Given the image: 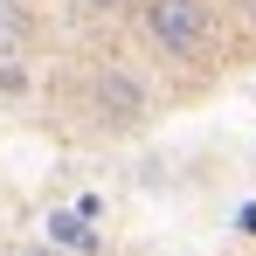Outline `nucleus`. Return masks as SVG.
<instances>
[{
  "label": "nucleus",
  "instance_id": "obj_1",
  "mask_svg": "<svg viewBox=\"0 0 256 256\" xmlns=\"http://www.w3.org/2000/svg\"><path fill=\"white\" fill-rule=\"evenodd\" d=\"M222 7L214 0H138V42L160 62H201L214 48Z\"/></svg>",
  "mask_w": 256,
  "mask_h": 256
},
{
  "label": "nucleus",
  "instance_id": "obj_2",
  "mask_svg": "<svg viewBox=\"0 0 256 256\" xmlns=\"http://www.w3.org/2000/svg\"><path fill=\"white\" fill-rule=\"evenodd\" d=\"M146 111H152V97H146V76H138V70L104 62V70L90 76V118H97L104 132H138Z\"/></svg>",
  "mask_w": 256,
  "mask_h": 256
},
{
  "label": "nucleus",
  "instance_id": "obj_3",
  "mask_svg": "<svg viewBox=\"0 0 256 256\" xmlns=\"http://www.w3.org/2000/svg\"><path fill=\"white\" fill-rule=\"evenodd\" d=\"M28 42H35V21H28L14 0H0V62H14Z\"/></svg>",
  "mask_w": 256,
  "mask_h": 256
},
{
  "label": "nucleus",
  "instance_id": "obj_4",
  "mask_svg": "<svg viewBox=\"0 0 256 256\" xmlns=\"http://www.w3.org/2000/svg\"><path fill=\"white\" fill-rule=\"evenodd\" d=\"M48 236H56V242H70V250H97V236H90L76 214H56V222H48Z\"/></svg>",
  "mask_w": 256,
  "mask_h": 256
},
{
  "label": "nucleus",
  "instance_id": "obj_5",
  "mask_svg": "<svg viewBox=\"0 0 256 256\" xmlns=\"http://www.w3.org/2000/svg\"><path fill=\"white\" fill-rule=\"evenodd\" d=\"M76 7H84V14H125L132 0H76Z\"/></svg>",
  "mask_w": 256,
  "mask_h": 256
}]
</instances>
